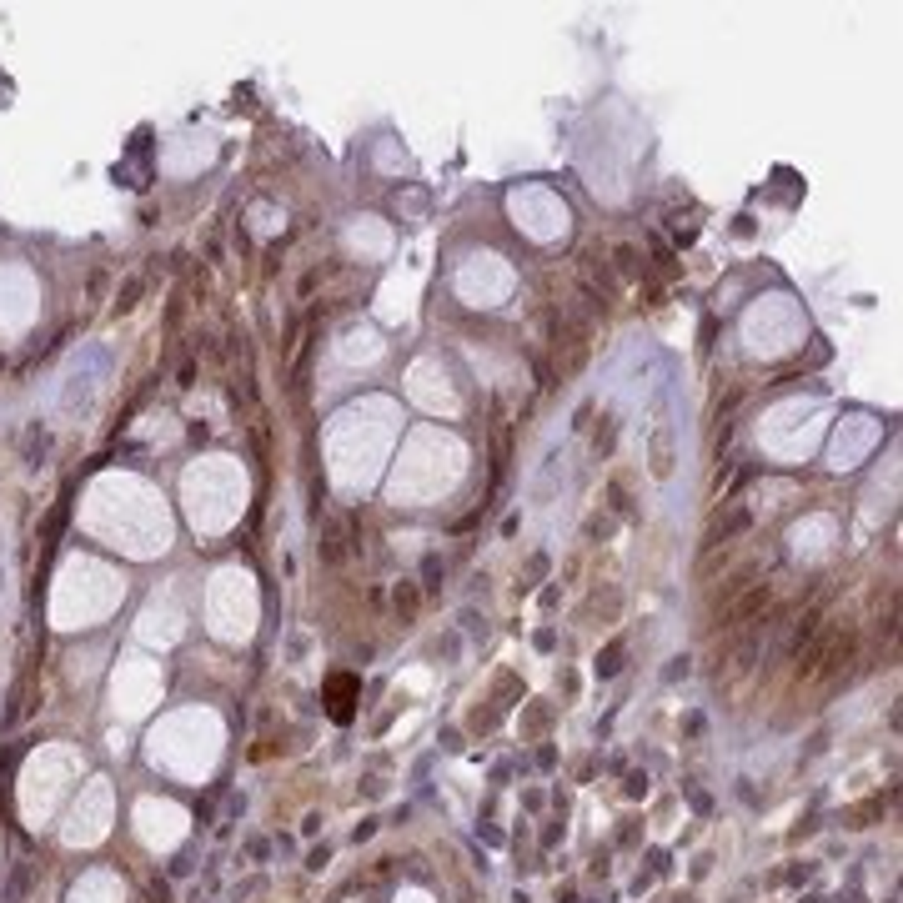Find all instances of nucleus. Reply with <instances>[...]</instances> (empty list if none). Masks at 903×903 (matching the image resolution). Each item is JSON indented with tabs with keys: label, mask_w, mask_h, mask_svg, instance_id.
I'll return each instance as SVG.
<instances>
[{
	"label": "nucleus",
	"mask_w": 903,
	"mask_h": 903,
	"mask_svg": "<svg viewBox=\"0 0 903 903\" xmlns=\"http://www.w3.org/2000/svg\"><path fill=\"white\" fill-rule=\"evenodd\" d=\"M101 372H106V351L95 347V351H86V362H75V366H71L66 392H60V412H75L80 401L95 392V377H101Z\"/></svg>",
	"instance_id": "1"
},
{
	"label": "nucleus",
	"mask_w": 903,
	"mask_h": 903,
	"mask_svg": "<svg viewBox=\"0 0 903 903\" xmlns=\"http://www.w3.org/2000/svg\"><path fill=\"white\" fill-rule=\"evenodd\" d=\"M351 703H357V677H331L327 683V713L336 723H351Z\"/></svg>",
	"instance_id": "2"
},
{
	"label": "nucleus",
	"mask_w": 903,
	"mask_h": 903,
	"mask_svg": "<svg viewBox=\"0 0 903 903\" xmlns=\"http://www.w3.org/2000/svg\"><path fill=\"white\" fill-rule=\"evenodd\" d=\"M768 602H773V587H768V583H763V587H753L748 598L728 612V622H723V627H743V622H753V618H758V612H763Z\"/></svg>",
	"instance_id": "3"
},
{
	"label": "nucleus",
	"mask_w": 903,
	"mask_h": 903,
	"mask_svg": "<svg viewBox=\"0 0 903 903\" xmlns=\"http://www.w3.org/2000/svg\"><path fill=\"white\" fill-rule=\"evenodd\" d=\"M622 653H627V648H622V637H618V642H607V653H598V677H612V672H618V668H622Z\"/></svg>",
	"instance_id": "4"
},
{
	"label": "nucleus",
	"mask_w": 903,
	"mask_h": 903,
	"mask_svg": "<svg viewBox=\"0 0 903 903\" xmlns=\"http://www.w3.org/2000/svg\"><path fill=\"white\" fill-rule=\"evenodd\" d=\"M397 607H401V618H412V612H417V592L401 587V592H397Z\"/></svg>",
	"instance_id": "5"
},
{
	"label": "nucleus",
	"mask_w": 903,
	"mask_h": 903,
	"mask_svg": "<svg viewBox=\"0 0 903 903\" xmlns=\"http://www.w3.org/2000/svg\"><path fill=\"white\" fill-rule=\"evenodd\" d=\"M136 296H141V281H126V286H121V312H126V306H136Z\"/></svg>",
	"instance_id": "6"
},
{
	"label": "nucleus",
	"mask_w": 903,
	"mask_h": 903,
	"mask_svg": "<svg viewBox=\"0 0 903 903\" xmlns=\"http://www.w3.org/2000/svg\"><path fill=\"white\" fill-rule=\"evenodd\" d=\"M672 677H688V657H672V668H668V683Z\"/></svg>",
	"instance_id": "7"
}]
</instances>
